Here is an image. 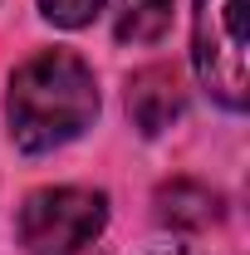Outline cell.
Instances as JSON below:
<instances>
[{"mask_svg":"<svg viewBox=\"0 0 250 255\" xmlns=\"http://www.w3.org/2000/svg\"><path fill=\"white\" fill-rule=\"evenodd\" d=\"M5 118H10V137L20 152H54L64 142L84 137L98 118L94 69L69 49L34 54L10 79Z\"/></svg>","mask_w":250,"mask_h":255,"instance_id":"cell-1","label":"cell"},{"mask_svg":"<svg viewBox=\"0 0 250 255\" xmlns=\"http://www.w3.org/2000/svg\"><path fill=\"white\" fill-rule=\"evenodd\" d=\"M250 0H196L191 15V64L201 89L221 108L241 113L250 98Z\"/></svg>","mask_w":250,"mask_h":255,"instance_id":"cell-2","label":"cell"},{"mask_svg":"<svg viewBox=\"0 0 250 255\" xmlns=\"http://www.w3.org/2000/svg\"><path fill=\"white\" fill-rule=\"evenodd\" d=\"M108 196L94 187H44L20 206L25 255H103Z\"/></svg>","mask_w":250,"mask_h":255,"instance_id":"cell-3","label":"cell"},{"mask_svg":"<svg viewBox=\"0 0 250 255\" xmlns=\"http://www.w3.org/2000/svg\"><path fill=\"white\" fill-rule=\"evenodd\" d=\"M127 113H132L137 132H147V137L167 132L182 118V79H177V69L152 64V69L132 74V84H127Z\"/></svg>","mask_w":250,"mask_h":255,"instance_id":"cell-4","label":"cell"},{"mask_svg":"<svg viewBox=\"0 0 250 255\" xmlns=\"http://www.w3.org/2000/svg\"><path fill=\"white\" fill-rule=\"evenodd\" d=\"M157 216L167 226H211L221 216V201L201 182H167L157 191Z\"/></svg>","mask_w":250,"mask_h":255,"instance_id":"cell-5","label":"cell"},{"mask_svg":"<svg viewBox=\"0 0 250 255\" xmlns=\"http://www.w3.org/2000/svg\"><path fill=\"white\" fill-rule=\"evenodd\" d=\"M113 30L123 44H157L172 30V0H123Z\"/></svg>","mask_w":250,"mask_h":255,"instance_id":"cell-6","label":"cell"},{"mask_svg":"<svg viewBox=\"0 0 250 255\" xmlns=\"http://www.w3.org/2000/svg\"><path fill=\"white\" fill-rule=\"evenodd\" d=\"M39 10H44V20L59 25V30H84V25H94V15L103 10V0H39Z\"/></svg>","mask_w":250,"mask_h":255,"instance_id":"cell-7","label":"cell"}]
</instances>
